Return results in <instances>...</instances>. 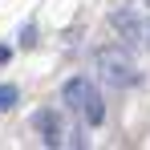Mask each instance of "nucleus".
Instances as JSON below:
<instances>
[{"label":"nucleus","mask_w":150,"mask_h":150,"mask_svg":"<svg viewBox=\"0 0 150 150\" xmlns=\"http://www.w3.org/2000/svg\"><path fill=\"white\" fill-rule=\"evenodd\" d=\"M98 73L101 81L110 85V89H130V85H138V65L130 61V53L122 49V45H105V49H98Z\"/></svg>","instance_id":"f257e3e1"},{"label":"nucleus","mask_w":150,"mask_h":150,"mask_svg":"<svg viewBox=\"0 0 150 150\" xmlns=\"http://www.w3.org/2000/svg\"><path fill=\"white\" fill-rule=\"evenodd\" d=\"M110 25H114V33L122 37L126 49H134L138 41H142V25H138V12H130V8H118L114 16H110Z\"/></svg>","instance_id":"f03ea898"},{"label":"nucleus","mask_w":150,"mask_h":150,"mask_svg":"<svg viewBox=\"0 0 150 150\" xmlns=\"http://www.w3.org/2000/svg\"><path fill=\"white\" fill-rule=\"evenodd\" d=\"M33 126L41 130V138H45V146H61V138H65V130H61V118H57L53 110H41V114L33 118Z\"/></svg>","instance_id":"7ed1b4c3"},{"label":"nucleus","mask_w":150,"mask_h":150,"mask_svg":"<svg viewBox=\"0 0 150 150\" xmlns=\"http://www.w3.org/2000/svg\"><path fill=\"white\" fill-rule=\"evenodd\" d=\"M89 89H93L89 77H69V81L61 85V101H65L69 110H81V101L89 98Z\"/></svg>","instance_id":"20e7f679"},{"label":"nucleus","mask_w":150,"mask_h":150,"mask_svg":"<svg viewBox=\"0 0 150 150\" xmlns=\"http://www.w3.org/2000/svg\"><path fill=\"white\" fill-rule=\"evenodd\" d=\"M77 114L85 118V126H101V122H105V101H101L98 89H89V98L81 101V110H77Z\"/></svg>","instance_id":"39448f33"},{"label":"nucleus","mask_w":150,"mask_h":150,"mask_svg":"<svg viewBox=\"0 0 150 150\" xmlns=\"http://www.w3.org/2000/svg\"><path fill=\"white\" fill-rule=\"evenodd\" d=\"M16 98H21V89H16V85H0V114H4V110H12Z\"/></svg>","instance_id":"423d86ee"},{"label":"nucleus","mask_w":150,"mask_h":150,"mask_svg":"<svg viewBox=\"0 0 150 150\" xmlns=\"http://www.w3.org/2000/svg\"><path fill=\"white\" fill-rule=\"evenodd\" d=\"M89 138H85V130H69L65 138H61V146H85Z\"/></svg>","instance_id":"0eeeda50"},{"label":"nucleus","mask_w":150,"mask_h":150,"mask_svg":"<svg viewBox=\"0 0 150 150\" xmlns=\"http://www.w3.org/2000/svg\"><path fill=\"white\" fill-rule=\"evenodd\" d=\"M8 57H12V49H8V45H0V65H4Z\"/></svg>","instance_id":"6e6552de"},{"label":"nucleus","mask_w":150,"mask_h":150,"mask_svg":"<svg viewBox=\"0 0 150 150\" xmlns=\"http://www.w3.org/2000/svg\"><path fill=\"white\" fill-rule=\"evenodd\" d=\"M142 41H146V49H150V25H146V28H142Z\"/></svg>","instance_id":"1a4fd4ad"}]
</instances>
